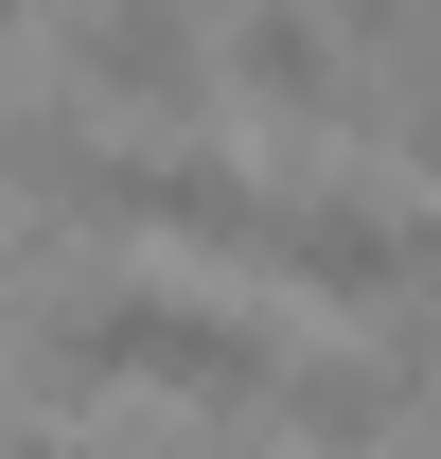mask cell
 Returning a JSON list of instances; mask_svg holds the SVG:
<instances>
[{
  "mask_svg": "<svg viewBox=\"0 0 441 459\" xmlns=\"http://www.w3.org/2000/svg\"><path fill=\"white\" fill-rule=\"evenodd\" d=\"M212 89H247L265 124L335 142V107H353V36H318L300 0H265V18H229V36H212Z\"/></svg>",
  "mask_w": 441,
  "mask_h": 459,
  "instance_id": "4",
  "label": "cell"
},
{
  "mask_svg": "<svg viewBox=\"0 0 441 459\" xmlns=\"http://www.w3.org/2000/svg\"><path fill=\"white\" fill-rule=\"evenodd\" d=\"M247 265H282V283H318V300H406V195H353V177H265Z\"/></svg>",
  "mask_w": 441,
  "mask_h": 459,
  "instance_id": "3",
  "label": "cell"
},
{
  "mask_svg": "<svg viewBox=\"0 0 441 459\" xmlns=\"http://www.w3.org/2000/svg\"><path fill=\"white\" fill-rule=\"evenodd\" d=\"M36 54H54V89H89V107H142L124 142H195V107H212V36L160 18V0H89V18H54Z\"/></svg>",
  "mask_w": 441,
  "mask_h": 459,
  "instance_id": "2",
  "label": "cell"
},
{
  "mask_svg": "<svg viewBox=\"0 0 441 459\" xmlns=\"http://www.w3.org/2000/svg\"><path fill=\"white\" fill-rule=\"evenodd\" d=\"M54 371L71 389H177V406H265L282 389V336L247 300H177V283H89L54 318Z\"/></svg>",
  "mask_w": 441,
  "mask_h": 459,
  "instance_id": "1",
  "label": "cell"
},
{
  "mask_svg": "<svg viewBox=\"0 0 441 459\" xmlns=\"http://www.w3.org/2000/svg\"><path fill=\"white\" fill-rule=\"evenodd\" d=\"M0 459H89V442H0Z\"/></svg>",
  "mask_w": 441,
  "mask_h": 459,
  "instance_id": "5",
  "label": "cell"
}]
</instances>
